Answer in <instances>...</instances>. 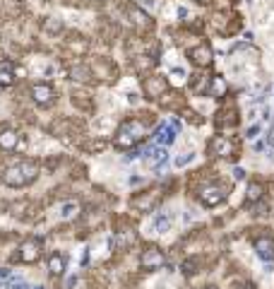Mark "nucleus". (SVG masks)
Segmentation results:
<instances>
[{"instance_id":"obj_21","label":"nucleus","mask_w":274,"mask_h":289,"mask_svg":"<svg viewBox=\"0 0 274 289\" xmlns=\"http://www.w3.org/2000/svg\"><path fill=\"white\" fill-rule=\"evenodd\" d=\"M7 289H34V287H29L24 280H12V282L7 285Z\"/></svg>"},{"instance_id":"obj_26","label":"nucleus","mask_w":274,"mask_h":289,"mask_svg":"<svg viewBox=\"0 0 274 289\" xmlns=\"http://www.w3.org/2000/svg\"><path fill=\"white\" fill-rule=\"evenodd\" d=\"M270 143L274 144V125H272V133H270Z\"/></svg>"},{"instance_id":"obj_20","label":"nucleus","mask_w":274,"mask_h":289,"mask_svg":"<svg viewBox=\"0 0 274 289\" xmlns=\"http://www.w3.org/2000/svg\"><path fill=\"white\" fill-rule=\"evenodd\" d=\"M164 80H152V82H147V92L154 96V94H159V92H164Z\"/></svg>"},{"instance_id":"obj_9","label":"nucleus","mask_w":274,"mask_h":289,"mask_svg":"<svg viewBox=\"0 0 274 289\" xmlns=\"http://www.w3.org/2000/svg\"><path fill=\"white\" fill-rule=\"evenodd\" d=\"M255 251H257V256L262 260H274V239L260 236V239L255 241Z\"/></svg>"},{"instance_id":"obj_25","label":"nucleus","mask_w":274,"mask_h":289,"mask_svg":"<svg viewBox=\"0 0 274 289\" xmlns=\"http://www.w3.org/2000/svg\"><path fill=\"white\" fill-rule=\"evenodd\" d=\"M5 277H10V270H0V280H5Z\"/></svg>"},{"instance_id":"obj_14","label":"nucleus","mask_w":274,"mask_h":289,"mask_svg":"<svg viewBox=\"0 0 274 289\" xmlns=\"http://www.w3.org/2000/svg\"><path fill=\"white\" fill-rule=\"evenodd\" d=\"M17 143H20V133L17 130H2L0 133V149L12 152L17 147Z\"/></svg>"},{"instance_id":"obj_27","label":"nucleus","mask_w":274,"mask_h":289,"mask_svg":"<svg viewBox=\"0 0 274 289\" xmlns=\"http://www.w3.org/2000/svg\"><path fill=\"white\" fill-rule=\"evenodd\" d=\"M197 2H207V0H197Z\"/></svg>"},{"instance_id":"obj_2","label":"nucleus","mask_w":274,"mask_h":289,"mask_svg":"<svg viewBox=\"0 0 274 289\" xmlns=\"http://www.w3.org/2000/svg\"><path fill=\"white\" fill-rule=\"evenodd\" d=\"M142 138H144V125H142L139 120H128V123H123V125L118 128V133H115V138H113V144H115L118 149H130V147H135Z\"/></svg>"},{"instance_id":"obj_4","label":"nucleus","mask_w":274,"mask_h":289,"mask_svg":"<svg viewBox=\"0 0 274 289\" xmlns=\"http://www.w3.org/2000/svg\"><path fill=\"white\" fill-rule=\"evenodd\" d=\"M39 258H41V241L39 239H29L17 248V260L24 263V265L39 263Z\"/></svg>"},{"instance_id":"obj_23","label":"nucleus","mask_w":274,"mask_h":289,"mask_svg":"<svg viewBox=\"0 0 274 289\" xmlns=\"http://www.w3.org/2000/svg\"><path fill=\"white\" fill-rule=\"evenodd\" d=\"M171 75H173L176 80H183V77H185V70H183V68H173V70H171Z\"/></svg>"},{"instance_id":"obj_16","label":"nucleus","mask_w":274,"mask_h":289,"mask_svg":"<svg viewBox=\"0 0 274 289\" xmlns=\"http://www.w3.org/2000/svg\"><path fill=\"white\" fill-rule=\"evenodd\" d=\"M262 195H265V188H262V183H257V181L248 183V191H246V202H248V205L262 200Z\"/></svg>"},{"instance_id":"obj_17","label":"nucleus","mask_w":274,"mask_h":289,"mask_svg":"<svg viewBox=\"0 0 274 289\" xmlns=\"http://www.w3.org/2000/svg\"><path fill=\"white\" fill-rule=\"evenodd\" d=\"M80 215V202H63L58 207V217L60 219H75Z\"/></svg>"},{"instance_id":"obj_15","label":"nucleus","mask_w":274,"mask_h":289,"mask_svg":"<svg viewBox=\"0 0 274 289\" xmlns=\"http://www.w3.org/2000/svg\"><path fill=\"white\" fill-rule=\"evenodd\" d=\"M171 224H173V217H171L168 212H157V215H154V219H152V229L159 231V234L168 231V229H171Z\"/></svg>"},{"instance_id":"obj_11","label":"nucleus","mask_w":274,"mask_h":289,"mask_svg":"<svg viewBox=\"0 0 274 289\" xmlns=\"http://www.w3.org/2000/svg\"><path fill=\"white\" fill-rule=\"evenodd\" d=\"M144 157H147V162H149L152 167H161V164H166V159H168V154H166V147H161V144H154V147H149V149L144 152Z\"/></svg>"},{"instance_id":"obj_3","label":"nucleus","mask_w":274,"mask_h":289,"mask_svg":"<svg viewBox=\"0 0 274 289\" xmlns=\"http://www.w3.org/2000/svg\"><path fill=\"white\" fill-rule=\"evenodd\" d=\"M197 200L202 202L205 207H217L221 202L226 200V191L217 186V183H212V186H202L200 188V193H197Z\"/></svg>"},{"instance_id":"obj_19","label":"nucleus","mask_w":274,"mask_h":289,"mask_svg":"<svg viewBox=\"0 0 274 289\" xmlns=\"http://www.w3.org/2000/svg\"><path fill=\"white\" fill-rule=\"evenodd\" d=\"M154 200H157V198H152V195H149V198H144V200H139V198H137V200H133V207L142 210V212H149V210H152V205H154Z\"/></svg>"},{"instance_id":"obj_7","label":"nucleus","mask_w":274,"mask_h":289,"mask_svg":"<svg viewBox=\"0 0 274 289\" xmlns=\"http://www.w3.org/2000/svg\"><path fill=\"white\" fill-rule=\"evenodd\" d=\"M188 58L197 68H207V65H212V48L207 44H200V46H195V48L188 51Z\"/></svg>"},{"instance_id":"obj_22","label":"nucleus","mask_w":274,"mask_h":289,"mask_svg":"<svg viewBox=\"0 0 274 289\" xmlns=\"http://www.w3.org/2000/svg\"><path fill=\"white\" fill-rule=\"evenodd\" d=\"M188 162H192V152H185L183 157H178V159H176V164H178V167H185Z\"/></svg>"},{"instance_id":"obj_29","label":"nucleus","mask_w":274,"mask_h":289,"mask_svg":"<svg viewBox=\"0 0 274 289\" xmlns=\"http://www.w3.org/2000/svg\"><path fill=\"white\" fill-rule=\"evenodd\" d=\"M207 289H217V287H207Z\"/></svg>"},{"instance_id":"obj_13","label":"nucleus","mask_w":274,"mask_h":289,"mask_svg":"<svg viewBox=\"0 0 274 289\" xmlns=\"http://www.w3.org/2000/svg\"><path fill=\"white\" fill-rule=\"evenodd\" d=\"M226 92H228V85H226V80H224V77H219V75H217V77H212V80H209V87H207V94H209V96L221 99Z\"/></svg>"},{"instance_id":"obj_8","label":"nucleus","mask_w":274,"mask_h":289,"mask_svg":"<svg viewBox=\"0 0 274 289\" xmlns=\"http://www.w3.org/2000/svg\"><path fill=\"white\" fill-rule=\"evenodd\" d=\"M209 149H212V154H217V157H231V154H233V143H231L228 138H224V135H217V138L209 143Z\"/></svg>"},{"instance_id":"obj_10","label":"nucleus","mask_w":274,"mask_h":289,"mask_svg":"<svg viewBox=\"0 0 274 289\" xmlns=\"http://www.w3.org/2000/svg\"><path fill=\"white\" fill-rule=\"evenodd\" d=\"M154 140H157V144H161V147H166V144H173V140H176V125L161 123V125L157 128Z\"/></svg>"},{"instance_id":"obj_18","label":"nucleus","mask_w":274,"mask_h":289,"mask_svg":"<svg viewBox=\"0 0 274 289\" xmlns=\"http://www.w3.org/2000/svg\"><path fill=\"white\" fill-rule=\"evenodd\" d=\"M48 272L51 275H63L65 272V256L63 253H51L48 256Z\"/></svg>"},{"instance_id":"obj_1","label":"nucleus","mask_w":274,"mask_h":289,"mask_svg":"<svg viewBox=\"0 0 274 289\" xmlns=\"http://www.w3.org/2000/svg\"><path fill=\"white\" fill-rule=\"evenodd\" d=\"M39 176V164L31 162V159H22L12 167H7L2 173V183L10 186V188H24L29 183H34Z\"/></svg>"},{"instance_id":"obj_12","label":"nucleus","mask_w":274,"mask_h":289,"mask_svg":"<svg viewBox=\"0 0 274 289\" xmlns=\"http://www.w3.org/2000/svg\"><path fill=\"white\" fill-rule=\"evenodd\" d=\"M12 82H15L12 60H0V87H12Z\"/></svg>"},{"instance_id":"obj_30","label":"nucleus","mask_w":274,"mask_h":289,"mask_svg":"<svg viewBox=\"0 0 274 289\" xmlns=\"http://www.w3.org/2000/svg\"><path fill=\"white\" fill-rule=\"evenodd\" d=\"M243 289H252V287H243Z\"/></svg>"},{"instance_id":"obj_5","label":"nucleus","mask_w":274,"mask_h":289,"mask_svg":"<svg viewBox=\"0 0 274 289\" xmlns=\"http://www.w3.org/2000/svg\"><path fill=\"white\" fill-rule=\"evenodd\" d=\"M139 265H142L144 270H159V267H164L166 265L164 251L157 248V246H149L147 251H142V256H139Z\"/></svg>"},{"instance_id":"obj_6","label":"nucleus","mask_w":274,"mask_h":289,"mask_svg":"<svg viewBox=\"0 0 274 289\" xmlns=\"http://www.w3.org/2000/svg\"><path fill=\"white\" fill-rule=\"evenodd\" d=\"M53 99H55V92H53V87L51 85L39 82V85L31 87V101H34V104H39V106H48Z\"/></svg>"},{"instance_id":"obj_24","label":"nucleus","mask_w":274,"mask_h":289,"mask_svg":"<svg viewBox=\"0 0 274 289\" xmlns=\"http://www.w3.org/2000/svg\"><path fill=\"white\" fill-rule=\"evenodd\" d=\"M233 176H236V178H243L246 173H243V169H236V171H233Z\"/></svg>"},{"instance_id":"obj_28","label":"nucleus","mask_w":274,"mask_h":289,"mask_svg":"<svg viewBox=\"0 0 274 289\" xmlns=\"http://www.w3.org/2000/svg\"><path fill=\"white\" fill-rule=\"evenodd\" d=\"M34 289H44V287H34Z\"/></svg>"}]
</instances>
